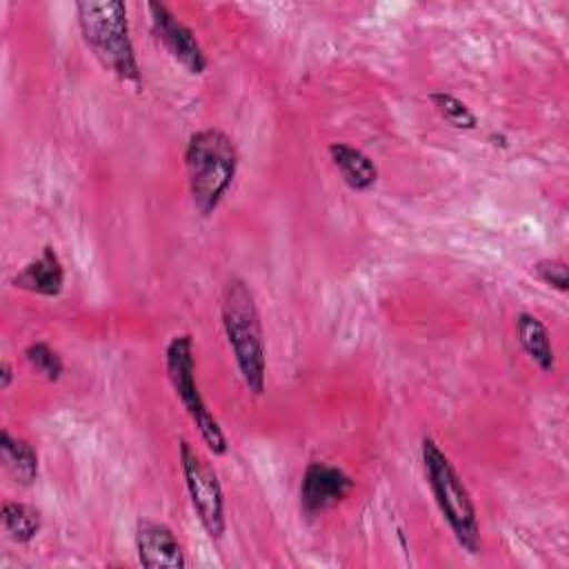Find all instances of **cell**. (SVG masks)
Returning a JSON list of instances; mask_svg holds the SVG:
<instances>
[{"mask_svg": "<svg viewBox=\"0 0 569 569\" xmlns=\"http://www.w3.org/2000/svg\"><path fill=\"white\" fill-rule=\"evenodd\" d=\"M87 49L120 82L140 87L142 71L131 42L127 4L122 0H80L73 4Z\"/></svg>", "mask_w": 569, "mask_h": 569, "instance_id": "obj_1", "label": "cell"}, {"mask_svg": "<svg viewBox=\"0 0 569 569\" xmlns=\"http://www.w3.org/2000/svg\"><path fill=\"white\" fill-rule=\"evenodd\" d=\"M238 162V147L222 129L207 127L189 136L184 167L191 204L198 216L209 218L220 207L236 180Z\"/></svg>", "mask_w": 569, "mask_h": 569, "instance_id": "obj_2", "label": "cell"}, {"mask_svg": "<svg viewBox=\"0 0 569 569\" xmlns=\"http://www.w3.org/2000/svg\"><path fill=\"white\" fill-rule=\"evenodd\" d=\"M220 318L244 387L253 396H262L267 385L264 331L256 296L242 278H231L227 282L222 293Z\"/></svg>", "mask_w": 569, "mask_h": 569, "instance_id": "obj_3", "label": "cell"}, {"mask_svg": "<svg viewBox=\"0 0 569 569\" xmlns=\"http://www.w3.org/2000/svg\"><path fill=\"white\" fill-rule=\"evenodd\" d=\"M420 456H422V467H425V478L431 489V496L451 529L458 547L467 553H478L480 551V525H478V513L476 505L471 500V493L460 478L458 469L449 460V456L440 449V445L431 438L425 436L420 445Z\"/></svg>", "mask_w": 569, "mask_h": 569, "instance_id": "obj_4", "label": "cell"}, {"mask_svg": "<svg viewBox=\"0 0 569 569\" xmlns=\"http://www.w3.org/2000/svg\"><path fill=\"white\" fill-rule=\"evenodd\" d=\"M164 371L167 378L182 402L187 416L198 429L204 447L213 456H224L229 449L227 436L218 422V418L209 411L198 382H196V358H193V338L191 333H178L167 342L164 349Z\"/></svg>", "mask_w": 569, "mask_h": 569, "instance_id": "obj_5", "label": "cell"}, {"mask_svg": "<svg viewBox=\"0 0 569 569\" xmlns=\"http://www.w3.org/2000/svg\"><path fill=\"white\" fill-rule=\"evenodd\" d=\"M180 471L184 478V487L196 511L198 522L211 540H220L227 531V513H224V491L218 480L213 467L196 451L189 440H180L178 445Z\"/></svg>", "mask_w": 569, "mask_h": 569, "instance_id": "obj_6", "label": "cell"}, {"mask_svg": "<svg viewBox=\"0 0 569 569\" xmlns=\"http://www.w3.org/2000/svg\"><path fill=\"white\" fill-rule=\"evenodd\" d=\"M151 18V31L156 40L164 47V51L189 73L202 76L209 69V58L200 47L196 33L176 18V13L162 2L147 4Z\"/></svg>", "mask_w": 569, "mask_h": 569, "instance_id": "obj_7", "label": "cell"}, {"mask_svg": "<svg viewBox=\"0 0 569 569\" xmlns=\"http://www.w3.org/2000/svg\"><path fill=\"white\" fill-rule=\"evenodd\" d=\"M353 478L329 462H309L300 480V507L307 516H318L322 511L340 505L351 491Z\"/></svg>", "mask_w": 569, "mask_h": 569, "instance_id": "obj_8", "label": "cell"}, {"mask_svg": "<svg viewBox=\"0 0 569 569\" xmlns=\"http://www.w3.org/2000/svg\"><path fill=\"white\" fill-rule=\"evenodd\" d=\"M136 553L147 569H184L187 558L173 529L164 522L140 518L136 522Z\"/></svg>", "mask_w": 569, "mask_h": 569, "instance_id": "obj_9", "label": "cell"}, {"mask_svg": "<svg viewBox=\"0 0 569 569\" xmlns=\"http://www.w3.org/2000/svg\"><path fill=\"white\" fill-rule=\"evenodd\" d=\"M11 284L36 296L58 298L64 289V264L58 251L51 244H44L42 251L11 278Z\"/></svg>", "mask_w": 569, "mask_h": 569, "instance_id": "obj_10", "label": "cell"}, {"mask_svg": "<svg viewBox=\"0 0 569 569\" xmlns=\"http://www.w3.org/2000/svg\"><path fill=\"white\" fill-rule=\"evenodd\" d=\"M327 151H329V158H331L333 167L338 169L342 182L351 191L365 193L378 182L376 162L358 147H353L349 142H331Z\"/></svg>", "mask_w": 569, "mask_h": 569, "instance_id": "obj_11", "label": "cell"}, {"mask_svg": "<svg viewBox=\"0 0 569 569\" xmlns=\"http://www.w3.org/2000/svg\"><path fill=\"white\" fill-rule=\"evenodd\" d=\"M516 333H518V342H520L522 351L527 353V358L542 373H551L556 367V353H553V345H551L545 322L538 316L522 311L516 318Z\"/></svg>", "mask_w": 569, "mask_h": 569, "instance_id": "obj_12", "label": "cell"}, {"mask_svg": "<svg viewBox=\"0 0 569 569\" xmlns=\"http://www.w3.org/2000/svg\"><path fill=\"white\" fill-rule=\"evenodd\" d=\"M0 453H2V462L9 471V476L20 485V487H31L38 478V451L36 447L24 440L13 436L9 429L0 431Z\"/></svg>", "mask_w": 569, "mask_h": 569, "instance_id": "obj_13", "label": "cell"}, {"mask_svg": "<svg viewBox=\"0 0 569 569\" xmlns=\"http://www.w3.org/2000/svg\"><path fill=\"white\" fill-rule=\"evenodd\" d=\"M0 520L4 533L18 545H29L42 529L40 509L20 500H7L0 509Z\"/></svg>", "mask_w": 569, "mask_h": 569, "instance_id": "obj_14", "label": "cell"}, {"mask_svg": "<svg viewBox=\"0 0 569 569\" xmlns=\"http://www.w3.org/2000/svg\"><path fill=\"white\" fill-rule=\"evenodd\" d=\"M429 102L433 104L438 116L445 122H449L453 129H462V131L478 129V116L467 107V102H462L453 93H449V91H431L429 93Z\"/></svg>", "mask_w": 569, "mask_h": 569, "instance_id": "obj_15", "label": "cell"}, {"mask_svg": "<svg viewBox=\"0 0 569 569\" xmlns=\"http://www.w3.org/2000/svg\"><path fill=\"white\" fill-rule=\"evenodd\" d=\"M22 356L29 362V367L36 373H40L47 382H58L64 373V362H62L60 353L44 340H36V342L27 345Z\"/></svg>", "mask_w": 569, "mask_h": 569, "instance_id": "obj_16", "label": "cell"}, {"mask_svg": "<svg viewBox=\"0 0 569 569\" xmlns=\"http://www.w3.org/2000/svg\"><path fill=\"white\" fill-rule=\"evenodd\" d=\"M531 273L545 282L547 287L567 293L569 291V269L567 262L560 258H540L531 264Z\"/></svg>", "mask_w": 569, "mask_h": 569, "instance_id": "obj_17", "label": "cell"}, {"mask_svg": "<svg viewBox=\"0 0 569 569\" xmlns=\"http://www.w3.org/2000/svg\"><path fill=\"white\" fill-rule=\"evenodd\" d=\"M13 367H11V362H7V360H2L0 362V389L2 391H7L9 387H11V382H13Z\"/></svg>", "mask_w": 569, "mask_h": 569, "instance_id": "obj_18", "label": "cell"}, {"mask_svg": "<svg viewBox=\"0 0 569 569\" xmlns=\"http://www.w3.org/2000/svg\"><path fill=\"white\" fill-rule=\"evenodd\" d=\"M489 140H491V144L493 147H500V149H507L509 144H507V138H505V133H489Z\"/></svg>", "mask_w": 569, "mask_h": 569, "instance_id": "obj_19", "label": "cell"}]
</instances>
